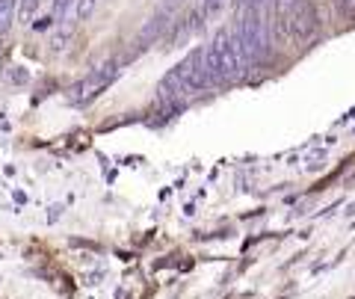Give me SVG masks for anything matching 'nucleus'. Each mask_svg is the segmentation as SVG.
<instances>
[{"mask_svg": "<svg viewBox=\"0 0 355 299\" xmlns=\"http://www.w3.org/2000/svg\"><path fill=\"white\" fill-rule=\"evenodd\" d=\"M234 42L243 53L246 65H254L263 60V53L270 51V33H266V21L261 18V9H246L237 24V33H234Z\"/></svg>", "mask_w": 355, "mask_h": 299, "instance_id": "f257e3e1", "label": "nucleus"}, {"mask_svg": "<svg viewBox=\"0 0 355 299\" xmlns=\"http://www.w3.org/2000/svg\"><path fill=\"white\" fill-rule=\"evenodd\" d=\"M214 53H216V62H219V77H222V83H228V80H237V77L246 71V60H243V53L237 48V42L231 33H216V39H214Z\"/></svg>", "mask_w": 355, "mask_h": 299, "instance_id": "f03ea898", "label": "nucleus"}, {"mask_svg": "<svg viewBox=\"0 0 355 299\" xmlns=\"http://www.w3.org/2000/svg\"><path fill=\"white\" fill-rule=\"evenodd\" d=\"M116 74H119V62H107V65H101V69H95L92 74H86L80 83H74L69 98L74 104L92 101L95 95H101V89H107V86L116 80Z\"/></svg>", "mask_w": 355, "mask_h": 299, "instance_id": "7ed1b4c3", "label": "nucleus"}, {"mask_svg": "<svg viewBox=\"0 0 355 299\" xmlns=\"http://www.w3.org/2000/svg\"><path fill=\"white\" fill-rule=\"evenodd\" d=\"M287 21H291V30L299 42L314 39V33L320 27V15H317L314 3H308V0H293L291 12H287Z\"/></svg>", "mask_w": 355, "mask_h": 299, "instance_id": "20e7f679", "label": "nucleus"}, {"mask_svg": "<svg viewBox=\"0 0 355 299\" xmlns=\"http://www.w3.org/2000/svg\"><path fill=\"white\" fill-rule=\"evenodd\" d=\"M166 24H169V18H166V15H154V18L148 21V27H146V30H142V36H139V42H142V45H146V42H154V39H157V36H160V33L166 30Z\"/></svg>", "mask_w": 355, "mask_h": 299, "instance_id": "39448f33", "label": "nucleus"}, {"mask_svg": "<svg viewBox=\"0 0 355 299\" xmlns=\"http://www.w3.org/2000/svg\"><path fill=\"white\" fill-rule=\"evenodd\" d=\"M12 12H15V0H0V33H6L12 24Z\"/></svg>", "mask_w": 355, "mask_h": 299, "instance_id": "423d86ee", "label": "nucleus"}, {"mask_svg": "<svg viewBox=\"0 0 355 299\" xmlns=\"http://www.w3.org/2000/svg\"><path fill=\"white\" fill-rule=\"evenodd\" d=\"M71 18V0H53V21Z\"/></svg>", "mask_w": 355, "mask_h": 299, "instance_id": "0eeeda50", "label": "nucleus"}, {"mask_svg": "<svg viewBox=\"0 0 355 299\" xmlns=\"http://www.w3.org/2000/svg\"><path fill=\"white\" fill-rule=\"evenodd\" d=\"M92 9H95V0H77V18L80 21H86L92 15Z\"/></svg>", "mask_w": 355, "mask_h": 299, "instance_id": "6e6552de", "label": "nucleus"}, {"mask_svg": "<svg viewBox=\"0 0 355 299\" xmlns=\"http://www.w3.org/2000/svg\"><path fill=\"white\" fill-rule=\"evenodd\" d=\"M222 3H225V0H202V12L210 18V15H216L219 9H222Z\"/></svg>", "mask_w": 355, "mask_h": 299, "instance_id": "1a4fd4ad", "label": "nucleus"}, {"mask_svg": "<svg viewBox=\"0 0 355 299\" xmlns=\"http://www.w3.org/2000/svg\"><path fill=\"white\" fill-rule=\"evenodd\" d=\"M69 36H71V30H62V33H57V36L51 39V48H53V51H62V48H65V42H69Z\"/></svg>", "mask_w": 355, "mask_h": 299, "instance_id": "9d476101", "label": "nucleus"}, {"mask_svg": "<svg viewBox=\"0 0 355 299\" xmlns=\"http://www.w3.org/2000/svg\"><path fill=\"white\" fill-rule=\"evenodd\" d=\"M36 3H39V0H27V3L21 6V18H27V15L33 12V9H36Z\"/></svg>", "mask_w": 355, "mask_h": 299, "instance_id": "9b49d317", "label": "nucleus"}, {"mask_svg": "<svg viewBox=\"0 0 355 299\" xmlns=\"http://www.w3.org/2000/svg\"><path fill=\"white\" fill-rule=\"evenodd\" d=\"M53 24V15H48V18H42V21H36V30H48Z\"/></svg>", "mask_w": 355, "mask_h": 299, "instance_id": "f8f14e48", "label": "nucleus"}, {"mask_svg": "<svg viewBox=\"0 0 355 299\" xmlns=\"http://www.w3.org/2000/svg\"><path fill=\"white\" fill-rule=\"evenodd\" d=\"M263 3H266V0H249V6H252V9H261Z\"/></svg>", "mask_w": 355, "mask_h": 299, "instance_id": "ddd939ff", "label": "nucleus"}, {"mask_svg": "<svg viewBox=\"0 0 355 299\" xmlns=\"http://www.w3.org/2000/svg\"><path fill=\"white\" fill-rule=\"evenodd\" d=\"M352 3H355V0H352Z\"/></svg>", "mask_w": 355, "mask_h": 299, "instance_id": "4468645a", "label": "nucleus"}]
</instances>
